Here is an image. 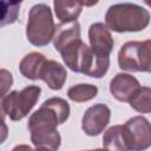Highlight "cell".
<instances>
[{
	"label": "cell",
	"instance_id": "obj_1",
	"mask_svg": "<svg viewBox=\"0 0 151 151\" xmlns=\"http://www.w3.org/2000/svg\"><path fill=\"white\" fill-rule=\"evenodd\" d=\"M70 116L68 103L59 97H53L31 114L27 127L31 132V142L35 147H45L58 151L61 143L57 126L65 123Z\"/></svg>",
	"mask_w": 151,
	"mask_h": 151
},
{
	"label": "cell",
	"instance_id": "obj_2",
	"mask_svg": "<svg viewBox=\"0 0 151 151\" xmlns=\"http://www.w3.org/2000/svg\"><path fill=\"white\" fill-rule=\"evenodd\" d=\"M149 24V11L136 4L123 2L112 5L105 14V26L109 31L118 33L139 32L145 29Z\"/></svg>",
	"mask_w": 151,
	"mask_h": 151
},
{
	"label": "cell",
	"instance_id": "obj_3",
	"mask_svg": "<svg viewBox=\"0 0 151 151\" xmlns=\"http://www.w3.org/2000/svg\"><path fill=\"white\" fill-rule=\"evenodd\" d=\"M54 26L52 11L48 5L37 4L32 6L28 13L26 38L33 46H46L52 40Z\"/></svg>",
	"mask_w": 151,
	"mask_h": 151
},
{
	"label": "cell",
	"instance_id": "obj_4",
	"mask_svg": "<svg viewBox=\"0 0 151 151\" xmlns=\"http://www.w3.org/2000/svg\"><path fill=\"white\" fill-rule=\"evenodd\" d=\"M118 65L129 72H150L151 40L125 42L118 52Z\"/></svg>",
	"mask_w": 151,
	"mask_h": 151
},
{
	"label": "cell",
	"instance_id": "obj_5",
	"mask_svg": "<svg viewBox=\"0 0 151 151\" xmlns=\"http://www.w3.org/2000/svg\"><path fill=\"white\" fill-rule=\"evenodd\" d=\"M41 88L37 85L26 86L21 91H11L2 99V109L11 120L24 119L37 104Z\"/></svg>",
	"mask_w": 151,
	"mask_h": 151
},
{
	"label": "cell",
	"instance_id": "obj_6",
	"mask_svg": "<svg viewBox=\"0 0 151 151\" xmlns=\"http://www.w3.org/2000/svg\"><path fill=\"white\" fill-rule=\"evenodd\" d=\"M130 151H145L151 145L150 123L143 116L130 118L123 125Z\"/></svg>",
	"mask_w": 151,
	"mask_h": 151
},
{
	"label": "cell",
	"instance_id": "obj_7",
	"mask_svg": "<svg viewBox=\"0 0 151 151\" xmlns=\"http://www.w3.org/2000/svg\"><path fill=\"white\" fill-rule=\"evenodd\" d=\"M111 110L105 104H96L88 107L81 119V129L87 136H98L110 123Z\"/></svg>",
	"mask_w": 151,
	"mask_h": 151
},
{
	"label": "cell",
	"instance_id": "obj_8",
	"mask_svg": "<svg viewBox=\"0 0 151 151\" xmlns=\"http://www.w3.org/2000/svg\"><path fill=\"white\" fill-rule=\"evenodd\" d=\"M88 40L91 51L96 54L109 57L113 50V38L111 32L103 22H94L88 28Z\"/></svg>",
	"mask_w": 151,
	"mask_h": 151
},
{
	"label": "cell",
	"instance_id": "obj_9",
	"mask_svg": "<svg viewBox=\"0 0 151 151\" xmlns=\"http://www.w3.org/2000/svg\"><path fill=\"white\" fill-rule=\"evenodd\" d=\"M140 87L137 78L129 73H117L110 81V92L119 101H127Z\"/></svg>",
	"mask_w": 151,
	"mask_h": 151
},
{
	"label": "cell",
	"instance_id": "obj_10",
	"mask_svg": "<svg viewBox=\"0 0 151 151\" xmlns=\"http://www.w3.org/2000/svg\"><path fill=\"white\" fill-rule=\"evenodd\" d=\"M67 78V72L66 68L58 61L55 60H47L44 63L39 79H41L44 83L47 84V86L51 90L59 91L63 88L65 81Z\"/></svg>",
	"mask_w": 151,
	"mask_h": 151
},
{
	"label": "cell",
	"instance_id": "obj_11",
	"mask_svg": "<svg viewBox=\"0 0 151 151\" xmlns=\"http://www.w3.org/2000/svg\"><path fill=\"white\" fill-rule=\"evenodd\" d=\"M81 39L80 38V24L76 21L71 22H60L59 25L54 26V32L52 37L53 46L55 51L60 52L67 44Z\"/></svg>",
	"mask_w": 151,
	"mask_h": 151
},
{
	"label": "cell",
	"instance_id": "obj_12",
	"mask_svg": "<svg viewBox=\"0 0 151 151\" xmlns=\"http://www.w3.org/2000/svg\"><path fill=\"white\" fill-rule=\"evenodd\" d=\"M110 66V58L96 54L91 51L87 52L85 60L83 63L80 73L88 76L91 78H101L106 74Z\"/></svg>",
	"mask_w": 151,
	"mask_h": 151
},
{
	"label": "cell",
	"instance_id": "obj_13",
	"mask_svg": "<svg viewBox=\"0 0 151 151\" xmlns=\"http://www.w3.org/2000/svg\"><path fill=\"white\" fill-rule=\"evenodd\" d=\"M103 146L106 151H130L123 125H113L105 131Z\"/></svg>",
	"mask_w": 151,
	"mask_h": 151
},
{
	"label": "cell",
	"instance_id": "obj_14",
	"mask_svg": "<svg viewBox=\"0 0 151 151\" xmlns=\"http://www.w3.org/2000/svg\"><path fill=\"white\" fill-rule=\"evenodd\" d=\"M45 61L46 58L44 54L39 52H31L21 59L19 64V71L25 78L31 80H37L39 79L40 70Z\"/></svg>",
	"mask_w": 151,
	"mask_h": 151
},
{
	"label": "cell",
	"instance_id": "obj_15",
	"mask_svg": "<svg viewBox=\"0 0 151 151\" xmlns=\"http://www.w3.org/2000/svg\"><path fill=\"white\" fill-rule=\"evenodd\" d=\"M85 2L81 1H61L55 0L53 2L54 6V13L57 18L61 22H71L76 21L79 14L83 11V6Z\"/></svg>",
	"mask_w": 151,
	"mask_h": 151
},
{
	"label": "cell",
	"instance_id": "obj_16",
	"mask_svg": "<svg viewBox=\"0 0 151 151\" xmlns=\"http://www.w3.org/2000/svg\"><path fill=\"white\" fill-rule=\"evenodd\" d=\"M98 93V87L92 84H77L68 88L67 97L76 103L88 101Z\"/></svg>",
	"mask_w": 151,
	"mask_h": 151
},
{
	"label": "cell",
	"instance_id": "obj_17",
	"mask_svg": "<svg viewBox=\"0 0 151 151\" xmlns=\"http://www.w3.org/2000/svg\"><path fill=\"white\" fill-rule=\"evenodd\" d=\"M151 90L147 86H140L137 92L129 100L130 106L139 113H150L151 104H150Z\"/></svg>",
	"mask_w": 151,
	"mask_h": 151
},
{
	"label": "cell",
	"instance_id": "obj_18",
	"mask_svg": "<svg viewBox=\"0 0 151 151\" xmlns=\"http://www.w3.org/2000/svg\"><path fill=\"white\" fill-rule=\"evenodd\" d=\"M21 2L0 1V27L11 25L17 21L19 17Z\"/></svg>",
	"mask_w": 151,
	"mask_h": 151
},
{
	"label": "cell",
	"instance_id": "obj_19",
	"mask_svg": "<svg viewBox=\"0 0 151 151\" xmlns=\"http://www.w3.org/2000/svg\"><path fill=\"white\" fill-rule=\"evenodd\" d=\"M12 85H13L12 73L6 68H0V113L5 114L4 109H2V99L9 93Z\"/></svg>",
	"mask_w": 151,
	"mask_h": 151
},
{
	"label": "cell",
	"instance_id": "obj_20",
	"mask_svg": "<svg viewBox=\"0 0 151 151\" xmlns=\"http://www.w3.org/2000/svg\"><path fill=\"white\" fill-rule=\"evenodd\" d=\"M8 137V127L5 123V114L0 113V144H2Z\"/></svg>",
	"mask_w": 151,
	"mask_h": 151
},
{
	"label": "cell",
	"instance_id": "obj_21",
	"mask_svg": "<svg viewBox=\"0 0 151 151\" xmlns=\"http://www.w3.org/2000/svg\"><path fill=\"white\" fill-rule=\"evenodd\" d=\"M12 151H32V147L26 144H20V145H17L15 147H13Z\"/></svg>",
	"mask_w": 151,
	"mask_h": 151
},
{
	"label": "cell",
	"instance_id": "obj_22",
	"mask_svg": "<svg viewBox=\"0 0 151 151\" xmlns=\"http://www.w3.org/2000/svg\"><path fill=\"white\" fill-rule=\"evenodd\" d=\"M32 151H52V150H50V149H45V147H35L34 150L32 149Z\"/></svg>",
	"mask_w": 151,
	"mask_h": 151
},
{
	"label": "cell",
	"instance_id": "obj_23",
	"mask_svg": "<svg viewBox=\"0 0 151 151\" xmlns=\"http://www.w3.org/2000/svg\"><path fill=\"white\" fill-rule=\"evenodd\" d=\"M84 151H106L105 149H96V150H84Z\"/></svg>",
	"mask_w": 151,
	"mask_h": 151
}]
</instances>
